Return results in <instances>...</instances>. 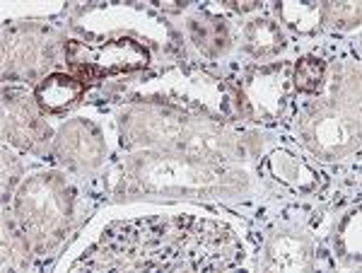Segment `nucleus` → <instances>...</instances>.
Instances as JSON below:
<instances>
[{
  "label": "nucleus",
  "mask_w": 362,
  "mask_h": 273,
  "mask_svg": "<svg viewBox=\"0 0 362 273\" xmlns=\"http://www.w3.org/2000/svg\"><path fill=\"white\" fill-rule=\"evenodd\" d=\"M321 75H324V63L317 61V58H302V61L297 63L295 83L300 90L314 92V90H319V85H321Z\"/></svg>",
  "instance_id": "nucleus-3"
},
{
  "label": "nucleus",
  "mask_w": 362,
  "mask_h": 273,
  "mask_svg": "<svg viewBox=\"0 0 362 273\" xmlns=\"http://www.w3.org/2000/svg\"><path fill=\"white\" fill-rule=\"evenodd\" d=\"M80 90H83V85H80L78 78H70V75H51V78H46L44 83L39 85L37 97L44 109L58 112V109L68 107V104H73L78 100Z\"/></svg>",
  "instance_id": "nucleus-2"
},
{
  "label": "nucleus",
  "mask_w": 362,
  "mask_h": 273,
  "mask_svg": "<svg viewBox=\"0 0 362 273\" xmlns=\"http://www.w3.org/2000/svg\"><path fill=\"white\" fill-rule=\"evenodd\" d=\"M90 58H85L83 63L92 66L99 75L104 73H121V71H133V68L145 66V54L133 39H116L104 46H95V49H85Z\"/></svg>",
  "instance_id": "nucleus-1"
}]
</instances>
